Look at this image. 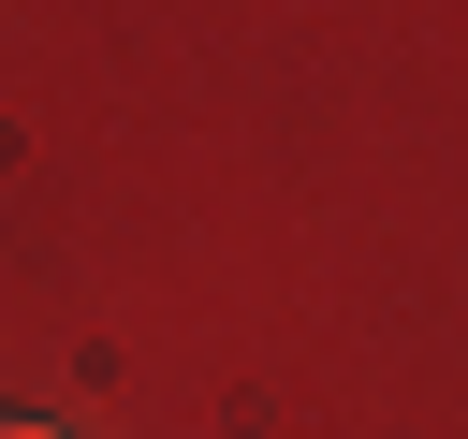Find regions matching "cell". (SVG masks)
Instances as JSON below:
<instances>
[{
	"instance_id": "1",
	"label": "cell",
	"mask_w": 468,
	"mask_h": 439,
	"mask_svg": "<svg viewBox=\"0 0 468 439\" xmlns=\"http://www.w3.org/2000/svg\"><path fill=\"white\" fill-rule=\"evenodd\" d=\"M0 439H58V424H29V410H0Z\"/></svg>"
}]
</instances>
